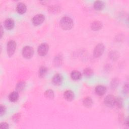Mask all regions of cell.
Returning a JSON list of instances; mask_svg holds the SVG:
<instances>
[{"instance_id":"cell-1","label":"cell","mask_w":129,"mask_h":129,"mask_svg":"<svg viewBox=\"0 0 129 129\" xmlns=\"http://www.w3.org/2000/svg\"><path fill=\"white\" fill-rule=\"evenodd\" d=\"M74 25V22L72 18L65 16L62 17L60 21V26L64 30H71Z\"/></svg>"},{"instance_id":"cell-2","label":"cell","mask_w":129,"mask_h":129,"mask_svg":"<svg viewBox=\"0 0 129 129\" xmlns=\"http://www.w3.org/2000/svg\"><path fill=\"white\" fill-rule=\"evenodd\" d=\"M34 49L30 46H25L23 48L22 54L23 56L26 59L31 58L34 54Z\"/></svg>"},{"instance_id":"cell-3","label":"cell","mask_w":129,"mask_h":129,"mask_svg":"<svg viewBox=\"0 0 129 129\" xmlns=\"http://www.w3.org/2000/svg\"><path fill=\"white\" fill-rule=\"evenodd\" d=\"M17 44L14 40L9 41L7 45V52L9 56H12L15 53Z\"/></svg>"},{"instance_id":"cell-4","label":"cell","mask_w":129,"mask_h":129,"mask_svg":"<svg viewBox=\"0 0 129 129\" xmlns=\"http://www.w3.org/2000/svg\"><path fill=\"white\" fill-rule=\"evenodd\" d=\"M104 45L102 43H99L95 47L93 51V55L95 57L97 58L101 56L104 51Z\"/></svg>"},{"instance_id":"cell-5","label":"cell","mask_w":129,"mask_h":129,"mask_svg":"<svg viewBox=\"0 0 129 129\" xmlns=\"http://www.w3.org/2000/svg\"><path fill=\"white\" fill-rule=\"evenodd\" d=\"M49 50V45L46 43H42L38 47V54L41 56H45L47 54Z\"/></svg>"},{"instance_id":"cell-6","label":"cell","mask_w":129,"mask_h":129,"mask_svg":"<svg viewBox=\"0 0 129 129\" xmlns=\"http://www.w3.org/2000/svg\"><path fill=\"white\" fill-rule=\"evenodd\" d=\"M45 20V16L42 14L35 15L32 19V22L34 26H37L43 23Z\"/></svg>"},{"instance_id":"cell-7","label":"cell","mask_w":129,"mask_h":129,"mask_svg":"<svg viewBox=\"0 0 129 129\" xmlns=\"http://www.w3.org/2000/svg\"><path fill=\"white\" fill-rule=\"evenodd\" d=\"M115 97L111 94L107 95L104 99V103L105 105L108 107H112L115 105Z\"/></svg>"},{"instance_id":"cell-8","label":"cell","mask_w":129,"mask_h":129,"mask_svg":"<svg viewBox=\"0 0 129 129\" xmlns=\"http://www.w3.org/2000/svg\"><path fill=\"white\" fill-rule=\"evenodd\" d=\"M63 81V77L59 74H56L52 78V83L55 86L60 85Z\"/></svg>"},{"instance_id":"cell-9","label":"cell","mask_w":129,"mask_h":129,"mask_svg":"<svg viewBox=\"0 0 129 129\" xmlns=\"http://www.w3.org/2000/svg\"><path fill=\"white\" fill-rule=\"evenodd\" d=\"M95 93L98 96H101L104 95L106 92V88L105 86L102 85H99L95 87Z\"/></svg>"},{"instance_id":"cell-10","label":"cell","mask_w":129,"mask_h":129,"mask_svg":"<svg viewBox=\"0 0 129 129\" xmlns=\"http://www.w3.org/2000/svg\"><path fill=\"white\" fill-rule=\"evenodd\" d=\"M16 11L18 14L23 15L26 13L27 11V7L25 4L23 3H19L16 7Z\"/></svg>"},{"instance_id":"cell-11","label":"cell","mask_w":129,"mask_h":129,"mask_svg":"<svg viewBox=\"0 0 129 129\" xmlns=\"http://www.w3.org/2000/svg\"><path fill=\"white\" fill-rule=\"evenodd\" d=\"M4 26L5 28L8 30L13 29L15 26V22L14 20L11 18L7 19L4 22Z\"/></svg>"},{"instance_id":"cell-12","label":"cell","mask_w":129,"mask_h":129,"mask_svg":"<svg viewBox=\"0 0 129 129\" xmlns=\"http://www.w3.org/2000/svg\"><path fill=\"white\" fill-rule=\"evenodd\" d=\"M63 97L67 101H71L74 99L75 95L74 92L72 90H68L64 92Z\"/></svg>"},{"instance_id":"cell-13","label":"cell","mask_w":129,"mask_h":129,"mask_svg":"<svg viewBox=\"0 0 129 129\" xmlns=\"http://www.w3.org/2000/svg\"><path fill=\"white\" fill-rule=\"evenodd\" d=\"M102 23L99 21H95L91 24V28L92 30L96 31L100 30L102 28Z\"/></svg>"},{"instance_id":"cell-14","label":"cell","mask_w":129,"mask_h":129,"mask_svg":"<svg viewBox=\"0 0 129 129\" xmlns=\"http://www.w3.org/2000/svg\"><path fill=\"white\" fill-rule=\"evenodd\" d=\"M105 4L102 1H96L94 3L93 7L96 11H101L104 9Z\"/></svg>"},{"instance_id":"cell-15","label":"cell","mask_w":129,"mask_h":129,"mask_svg":"<svg viewBox=\"0 0 129 129\" xmlns=\"http://www.w3.org/2000/svg\"><path fill=\"white\" fill-rule=\"evenodd\" d=\"M19 95L17 91L11 92L9 96V99L12 102H15L19 99Z\"/></svg>"},{"instance_id":"cell-16","label":"cell","mask_w":129,"mask_h":129,"mask_svg":"<svg viewBox=\"0 0 129 129\" xmlns=\"http://www.w3.org/2000/svg\"><path fill=\"white\" fill-rule=\"evenodd\" d=\"M71 77L73 80L78 81L82 78V74L79 71L74 70L71 72Z\"/></svg>"},{"instance_id":"cell-17","label":"cell","mask_w":129,"mask_h":129,"mask_svg":"<svg viewBox=\"0 0 129 129\" xmlns=\"http://www.w3.org/2000/svg\"><path fill=\"white\" fill-rule=\"evenodd\" d=\"M83 104L87 108L91 107L93 105V100L90 97H86L83 99Z\"/></svg>"},{"instance_id":"cell-18","label":"cell","mask_w":129,"mask_h":129,"mask_svg":"<svg viewBox=\"0 0 129 129\" xmlns=\"http://www.w3.org/2000/svg\"><path fill=\"white\" fill-rule=\"evenodd\" d=\"M47 68L45 66H41L38 71V75L40 78H43L45 77L47 73Z\"/></svg>"},{"instance_id":"cell-19","label":"cell","mask_w":129,"mask_h":129,"mask_svg":"<svg viewBox=\"0 0 129 129\" xmlns=\"http://www.w3.org/2000/svg\"><path fill=\"white\" fill-rule=\"evenodd\" d=\"M62 63V57L60 55H57L54 59V64L56 67H59Z\"/></svg>"},{"instance_id":"cell-20","label":"cell","mask_w":129,"mask_h":129,"mask_svg":"<svg viewBox=\"0 0 129 129\" xmlns=\"http://www.w3.org/2000/svg\"><path fill=\"white\" fill-rule=\"evenodd\" d=\"M44 96L46 98L49 99H52L54 97V93L53 90L48 89L44 92Z\"/></svg>"},{"instance_id":"cell-21","label":"cell","mask_w":129,"mask_h":129,"mask_svg":"<svg viewBox=\"0 0 129 129\" xmlns=\"http://www.w3.org/2000/svg\"><path fill=\"white\" fill-rule=\"evenodd\" d=\"M26 86V83L24 82H20L16 86V90L17 92L23 91Z\"/></svg>"},{"instance_id":"cell-22","label":"cell","mask_w":129,"mask_h":129,"mask_svg":"<svg viewBox=\"0 0 129 129\" xmlns=\"http://www.w3.org/2000/svg\"><path fill=\"white\" fill-rule=\"evenodd\" d=\"M83 74L86 77H91L93 75V71L90 68H87L84 70Z\"/></svg>"},{"instance_id":"cell-23","label":"cell","mask_w":129,"mask_h":129,"mask_svg":"<svg viewBox=\"0 0 129 129\" xmlns=\"http://www.w3.org/2000/svg\"><path fill=\"white\" fill-rule=\"evenodd\" d=\"M115 104L118 108H121L123 106V100L121 98L118 97L117 98H115Z\"/></svg>"},{"instance_id":"cell-24","label":"cell","mask_w":129,"mask_h":129,"mask_svg":"<svg viewBox=\"0 0 129 129\" xmlns=\"http://www.w3.org/2000/svg\"><path fill=\"white\" fill-rule=\"evenodd\" d=\"M119 84V80L117 78H114L111 82L110 86L112 89H115Z\"/></svg>"},{"instance_id":"cell-25","label":"cell","mask_w":129,"mask_h":129,"mask_svg":"<svg viewBox=\"0 0 129 129\" xmlns=\"http://www.w3.org/2000/svg\"><path fill=\"white\" fill-rule=\"evenodd\" d=\"M119 56V55L117 53V52L115 51H112L110 52V54H109V57H110L111 59H112L113 60H115L118 58Z\"/></svg>"},{"instance_id":"cell-26","label":"cell","mask_w":129,"mask_h":129,"mask_svg":"<svg viewBox=\"0 0 129 129\" xmlns=\"http://www.w3.org/2000/svg\"><path fill=\"white\" fill-rule=\"evenodd\" d=\"M60 10V8L57 6H52L49 8V11L51 13H57Z\"/></svg>"},{"instance_id":"cell-27","label":"cell","mask_w":129,"mask_h":129,"mask_svg":"<svg viewBox=\"0 0 129 129\" xmlns=\"http://www.w3.org/2000/svg\"><path fill=\"white\" fill-rule=\"evenodd\" d=\"M6 107H5V106L3 105V104L1 105V107H0V115L1 116H3L6 112Z\"/></svg>"},{"instance_id":"cell-28","label":"cell","mask_w":129,"mask_h":129,"mask_svg":"<svg viewBox=\"0 0 129 129\" xmlns=\"http://www.w3.org/2000/svg\"><path fill=\"white\" fill-rule=\"evenodd\" d=\"M21 118V114L19 113L15 114L13 116V119L15 122H17Z\"/></svg>"},{"instance_id":"cell-29","label":"cell","mask_w":129,"mask_h":129,"mask_svg":"<svg viewBox=\"0 0 129 129\" xmlns=\"http://www.w3.org/2000/svg\"><path fill=\"white\" fill-rule=\"evenodd\" d=\"M0 128H5L8 129L9 128V124L6 122H1L0 124Z\"/></svg>"},{"instance_id":"cell-30","label":"cell","mask_w":129,"mask_h":129,"mask_svg":"<svg viewBox=\"0 0 129 129\" xmlns=\"http://www.w3.org/2000/svg\"><path fill=\"white\" fill-rule=\"evenodd\" d=\"M123 92L124 94H127L128 92V84H124L123 88Z\"/></svg>"},{"instance_id":"cell-31","label":"cell","mask_w":129,"mask_h":129,"mask_svg":"<svg viewBox=\"0 0 129 129\" xmlns=\"http://www.w3.org/2000/svg\"><path fill=\"white\" fill-rule=\"evenodd\" d=\"M3 26H1V38L3 37Z\"/></svg>"},{"instance_id":"cell-32","label":"cell","mask_w":129,"mask_h":129,"mask_svg":"<svg viewBox=\"0 0 129 129\" xmlns=\"http://www.w3.org/2000/svg\"><path fill=\"white\" fill-rule=\"evenodd\" d=\"M125 124L126 125H128V118H127L126 119V120H125Z\"/></svg>"}]
</instances>
